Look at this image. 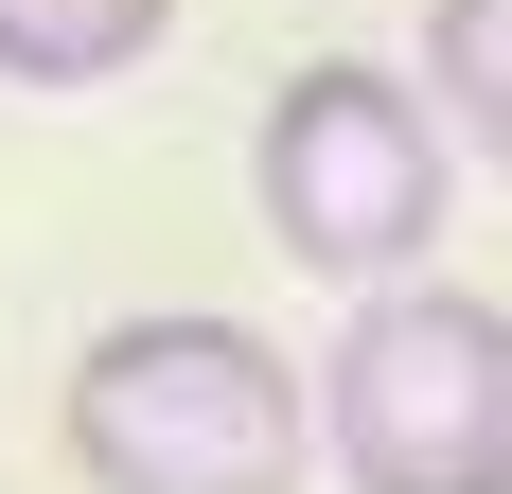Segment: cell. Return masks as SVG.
Wrapping results in <instances>:
<instances>
[{"label": "cell", "instance_id": "obj_1", "mask_svg": "<svg viewBox=\"0 0 512 494\" xmlns=\"http://www.w3.org/2000/svg\"><path fill=\"white\" fill-rule=\"evenodd\" d=\"M53 442H71L89 494H301L318 424H301V353L265 336V318L159 300V318H106L71 353Z\"/></svg>", "mask_w": 512, "mask_h": 494}, {"label": "cell", "instance_id": "obj_2", "mask_svg": "<svg viewBox=\"0 0 512 494\" xmlns=\"http://www.w3.org/2000/svg\"><path fill=\"white\" fill-rule=\"evenodd\" d=\"M318 459L354 494H512V318L477 283H389L354 300V336L301 389Z\"/></svg>", "mask_w": 512, "mask_h": 494}, {"label": "cell", "instance_id": "obj_3", "mask_svg": "<svg viewBox=\"0 0 512 494\" xmlns=\"http://www.w3.org/2000/svg\"><path fill=\"white\" fill-rule=\"evenodd\" d=\"M248 195H265V247L318 265V283H389L442 247V195H460V142L424 124L407 71L371 53H301L248 124Z\"/></svg>", "mask_w": 512, "mask_h": 494}, {"label": "cell", "instance_id": "obj_4", "mask_svg": "<svg viewBox=\"0 0 512 494\" xmlns=\"http://www.w3.org/2000/svg\"><path fill=\"white\" fill-rule=\"evenodd\" d=\"M177 0H0V89H124Z\"/></svg>", "mask_w": 512, "mask_h": 494}, {"label": "cell", "instance_id": "obj_5", "mask_svg": "<svg viewBox=\"0 0 512 494\" xmlns=\"http://www.w3.org/2000/svg\"><path fill=\"white\" fill-rule=\"evenodd\" d=\"M424 124H442V142L460 159H512V0H442V18H424Z\"/></svg>", "mask_w": 512, "mask_h": 494}]
</instances>
